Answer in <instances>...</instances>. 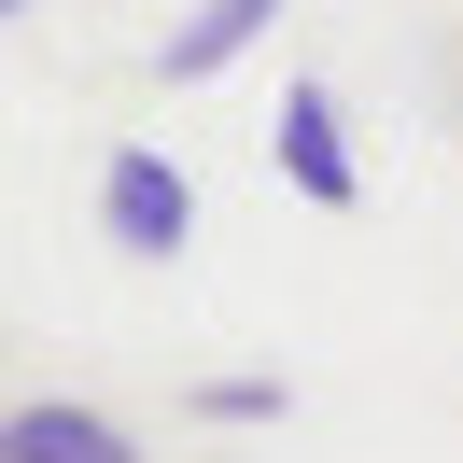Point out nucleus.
I'll list each match as a JSON object with an SVG mask.
<instances>
[{
    "label": "nucleus",
    "mask_w": 463,
    "mask_h": 463,
    "mask_svg": "<svg viewBox=\"0 0 463 463\" xmlns=\"http://www.w3.org/2000/svg\"><path fill=\"white\" fill-rule=\"evenodd\" d=\"M267 29H281V0H197L183 29L155 43V85H211V71H239Z\"/></svg>",
    "instance_id": "7ed1b4c3"
},
{
    "label": "nucleus",
    "mask_w": 463,
    "mask_h": 463,
    "mask_svg": "<svg viewBox=\"0 0 463 463\" xmlns=\"http://www.w3.org/2000/svg\"><path fill=\"white\" fill-rule=\"evenodd\" d=\"M0 463H141V449H127V421H99V407L29 393L14 421H0Z\"/></svg>",
    "instance_id": "20e7f679"
},
{
    "label": "nucleus",
    "mask_w": 463,
    "mask_h": 463,
    "mask_svg": "<svg viewBox=\"0 0 463 463\" xmlns=\"http://www.w3.org/2000/svg\"><path fill=\"white\" fill-rule=\"evenodd\" d=\"M99 239H113V253H141V267H169L183 239H197V183H183V155L127 141L113 169H99Z\"/></svg>",
    "instance_id": "f257e3e1"
},
{
    "label": "nucleus",
    "mask_w": 463,
    "mask_h": 463,
    "mask_svg": "<svg viewBox=\"0 0 463 463\" xmlns=\"http://www.w3.org/2000/svg\"><path fill=\"white\" fill-rule=\"evenodd\" d=\"M183 407H197V421H281V379H197V393H183Z\"/></svg>",
    "instance_id": "39448f33"
},
{
    "label": "nucleus",
    "mask_w": 463,
    "mask_h": 463,
    "mask_svg": "<svg viewBox=\"0 0 463 463\" xmlns=\"http://www.w3.org/2000/svg\"><path fill=\"white\" fill-rule=\"evenodd\" d=\"M267 169H281V183H295L309 211H351V197H365V169H351V141H337V85H323V71H295V85H281Z\"/></svg>",
    "instance_id": "f03ea898"
}]
</instances>
